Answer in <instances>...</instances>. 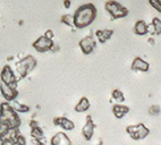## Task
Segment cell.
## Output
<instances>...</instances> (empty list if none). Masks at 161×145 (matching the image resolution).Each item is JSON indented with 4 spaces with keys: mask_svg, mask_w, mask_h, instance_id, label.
I'll use <instances>...</instances> for the list:
<instances>
[{
    "mask_svg": "<svg viewBox=\"0 0 161 145\" xmlns=\"http://www.w3.org/2000/svg\"><path fill=\"white\" fill-rule=\"evenodd\" d=\"M73 16H74V27L85 29L90 26L97 17V8L92 3H85L78 7Z\"/></svg>",
    "mask_w": 161,
    "mask_h": 145,
    "instance_id": "6da1fadb",
    "label": "cell"
},
{
    "mask_svg": "<svg viewBox=\"0 0 161 145\" xmlns=\"http://www.w3.org/2000/svg\"><path fill=\"white\" fill-rule=\"evenodd\" d=\"M0 122L8 126L10 131L18 129L20 126L19 116L8 102H3L0 105Z\"/></svg>",
    "mask_w": 161,
    "mask_h": 145,
    "instance_id": "7a4b0ae2",
    "label": "cell"
},
{
    "mask_svg": "<svg viewBox=\"0 0 161 145\" xmlns=\"http://www.w3.org/2000/svg\"><path fill=\"white\" fill-rule=\"evenodd\" d=\"M36 66V59L33 56H26L25 58L19 60L16 64V72L19 78H24L29 75Z\"/></svg>",
    "mask_w": 161,
    "mask_h": 145,
    "instance_id": "3957f363",
    "label": "cell"
},
{
    "mask_svg": "<svg viewBox=\"0 0 161 145\" xmlns=\"http://www.w3.org/2000/svg\"><path fill=\"white\" fill-rule=\"evenodd\" d=\"M126 132L134 141H141V139L147 138L150 134L149 128H147V126H144L143 124L127 126Z\"/></svg>",
    "mask_w": 161,
    "mask_h": 145,
    "instance_id": "277c9868",
    "label": "cell"
},
{
    "mask_svg": "<svg viewBox=\"0 0 161 145\" xmlns=\"http://www.w3.org/2000/svg\"><path fill=\"white\" fill-rule=\"evenodd\" d=\"M106 9L107 12L111 15L112 18H123L128 15V10L126 7L121 6L120 3H118L117 1H114V0L107 1Z\"/></svg>",
    "mask_w": 161,
    "mask_h": 145,
    "instance_id": "5b68a950",
    "label": "cell"
},
{
    "mask_svg": "<svg viewBox=\"0 0 161 145\" xmlns=\"http://www.w3.org/2000/svg\"><path fill=\"white\" fill-rule=\"evenodd\" d=\"M0 78H1V83L3 84L9 85L13 87H17V76L15 74L14 70L10 68V66L6 65L3 67L1 72H0Z\"/></svg>",
    "mask_w": 161,
    "mask_h": 145,
    "instance_id": "8992f818",
    "label": "cell"
},
{
    "mask_svg": "<svg viewBox=\"0 0 161 145\" xmlns=\"http://www.w3.org/2000/svg\"><path fill=\"white\" fill-rule=\"evenodd\" d=\"M53 46H55L53 40H50V39L46 38L44 35L40 36L36 41L33 42V48L36 50L37 52H47V51L51 50Z\"/></svg>",
    "mask_w": 161,
    "mask_h": 145,
    "instance_id": "52a82bcc",
    "label": "cell"
},
{
    "mask_svg": "<svg viewBox=\"0 0 161 145\" xmlns=\"http://www.w3.org/2000/svg\"><path fill=\"white\" fill-rule=\"evenodd\" d=\"M97 46V42H95L94 38L89 35V36H85L84 39L80 41V48L82 50V52L84 55H90V53L93 52V50L95 49Z\"/></svg>",
    "mask_w": 161,
    "mask_h": 145,
    "instance_id": "ba28073f",
    "label": "cell"
},
{
    "mask_svg": "<svg viewBox=\"0 0 161 145\" xmlns=\"http://www.w3.org/2000/svg\"><path fill=\"white\" fill-rule=\"evenodd\" d=\"M1 94H3V99L6 100V102H12L16 100L18 95V91L16 87L9 86V85L1 83Z\"/></svg>",
    "mask_w": 161,
    "mask_h": 145,
    "instance_id": "9c48e42d",
    "label": "cell"
},
{
    "mask_svg": "<svg viewBox=\"0 0 161 145\" xmlns=\"http://www.w3.org/2000/svg\"><path fill=\"white\" fill-rule=\"evenodd\" d=\"M94 129H95V124L93 122L92 118L90 116L86 117V122H85V125L83 126L82 128V135L83 137L86 141H91L94 135Z\"/></svg>",
    "mask_w": 161,
    "mask_h": 145,
    "instance_id": "30bf717a",
    "label": "cell"
},
{
    "mask_svg": "<svg viewBox=\"0 0 161 145\" xmlns=\"http://www.w3.org/2000/svg\"><path fill=\"white\" fill-rule=\"evenodd\" d=\"M53 124L56 126H59L64 129V131L69 132V131H73L75 128V124L72 121V120H69L68 118L66 117H57V118L53 119Z\"/></svg>",
    "mask_w": 161,
    "mask_h": 145,
    "instance_id": "8fae6325",
    "label": "cell"
},
{
    "mask_svg": "<svg viewBox=\"0 0 161 145\" xmlns=\"http://www.w3.org/2000/svg\"><path fill=\"white\" fill-rule=\"evenodd\" d=\"M51 145H72V141L65 133L59 132L51 137Z\"/></svg>",
    "mask_w": 161,
    "mask_h": 145,
    "instance_id": "7c38bea8",
    "label": "cell"
},
{
    "mask_svg": "<svg viewBox=\"0 0 161 145\" xmlns=\"http://www.w3.org/2000/svg\"><path fill=\"white\" fill-rule=\"evenodd\" d=\"M150 68V65L147 61L143 60L140 57H136L134 58L132 62V70L134 72H147Z\"/></svg>",
    "mask_w": 161,
    "mask_h": 145,
    "instance_id": "4fadbf2b",
    "label": "cell"
},
{
    "mask_svg": "<svg viewBox=\"0 0 161 145\" xmlns=\"http://www.w3.org/2000/svg\"><path fill=\"white\" fill-rule=\"evenodd\" d=\"M128 112H130V108L124 105H120V103H116V105L112 107V113H114V116L118 119H121Z\"/></svg>",
    "mask_w": 161,
    "mask_h": 145,
    "instance_id": "5bb4252c",
    "label": "cell"
},
{
    "mask_svg": "<svg viewBox=\"0 0 161 145\" xmlns=\"http://www.w3.org/2000/svg\"><path fill=\"white\" fill-rule=\"evenodd\" d=\"M114 34V31L112 30H100V31H97L95 32V36L98 39V41L100 43H104L107 41L109 40L110 38Z\"/></svg>",
    "mask_w": 161,
    "mask_h": 145,
    "instance_id": "9a60e30c",
    "label": "cell"
},
{
    "mask_svg": "<svg viewBox=\"0 0 161 145\" xmlns=\"http://www.w3.org/2000/svg\"><path fill=\"white\" fill-rule=\"evenodd\" d=\"M90 107H91V103H90L89 99L85 98V96H83V98L78 101L77 105H75V111H76V112H86L90 109Z\"/></svg>",
    "mask_w": 161,
    "mask_h": 145,
    "instance_id": "2e32d148",
    "label": "cell"
},
{
    "mask_svg": "<svg viewBox=\"0 0 161 145\" xmlns=\"http://www.w3.org/2000/svg\"><path fill=\"white\" fill-rule=\"evenodd\" d=\"M134 33L136 35L147 34V24L144 20H137L134 25Z\"/></svg>",
    "mask_w": 161,
    "mask_h": 145,
    "instance_id": "e0dca14e",
    "label": "cell"
},
{
    "mask_svg": "<svg viewBox=\"0 0 161 145\" xmlns=\"http://www.w3.org/2000/svg\"><path fill=\"white\" fill-rule=\"evenodd\" d=\"M31 136L33 139H39V141H44V133L40 126H35L31 128Z\"/></svg>",
    "mask_w": 161,
    "mask_h": 145,
    "instance_id": "ac0fdd59",
    "label": "cell"
},
{
    "mask_svg": "<svg viewBox=\"0 0 161 145\" xmlns=\"http://www.w3.org/2000/svg\"><path fill=\"white\" fill-rule=\"evenodd\" d=\"M13 102H14V103L12 105V107L17 113H25V112H27V111H30L29 105L19 103V102H17V101H13Z\"/></svg>",
    "mask_w": 161,
    "mask_h": 145,
    "instance_id": "d6986e66",
    "label": "cell"
},
{
    "mask_svg": "<svg viewBox=\"0 0 161 145\" xmlns=\"http://www.w3.org/2000/svg\"><path fill=\"white\" fill-rule=\"evenodd\" d=\"M111 96H112V99L115 100L117 103H121V102L125 101L124 93L121 92L120 90H114V91H112V93H111Z\"/></svg>",
    "mask_w": 161,
    "mask_h": 145,
    "instance_id": "ffe728a7",
    "label": "cell"
},
{
    "mask_svg": "<svg viewBox=\"0 0 161 145\" xmlns=\"http://www.w3.org/2000/svg\"><path fill=\"white\" fill-rule=\"evenodd\" d=\"M9 133H10V129L8 128V126L0 122V141H3V138L8 137Z\"/></svg>",
    "mask_w": 161,
    "mask_h": 145,
    "instance_id": "44dd1931",
    "label": "cell"
},
{
    "mask_svg": "<svg viewBox=\"0 0 161 145\" xmlns=\"http://www.w3.org/2000/svg\"><path fill=\"white\" fill-rule=\"evenodd\" d=\"M61 23L66 24L67 26H74V16L70 14L64 15L61 17Z\"/></svg>",
    "mask_w": 161,
    "mask_h": 145,
    "instance_id": "7402d4cb",
    "label": "cell"
},
{
    "mask_svg": "<svg viewBox=\"0 0 161 145\" xmlns=\"http://www.w3.org/2000/svg\"><path fill=\"white\" fill-rule=\"evenodd\" d=\"M151 24L153 25V29H154V34H157V35L161 34V19L160 18L154 17Z\"/></svg>",
    "mask_w": 161,
    "mask_h": 145,
    "instance_id": "603a6c76",
    "label": "cell"
},
{
    "mask_svg": "<svg viewBox=\"0 0 161 145\" xmlns=\"http://www.w3.org/2000/svg\"><path fill=\"white\" fill-rule=\"evenodd\" d=\"M13 145H26V138L22 134H18L17 136L13 139Z\"/></svg>",
    "mask_w": 161,
    "mask_h": 145,
    "instance_id": "cb8c5ba5",
    "label": "cell"
},
{
    "mask_svg": "<svg viewBox=\"0 0 161 145\" xmlns=\"http://www.w3.org/2000/svg\"><path fill=\"white\" fill-rule=\"evenodd\" d=\"M160 112H161V108L157 105H151L149 108V113L151 116H158V115H160Z\"/></svg>",
    "mask_w": 161,
    "mask_h": 145,
    "instance_id": "d4e9b609",
    "label": "cell"
},
{
    "mask_svg": "<svg viewBox=\"0 0 161 145\" xmlns=\"http://www.w3.org/2000/svg\"><path fill=\"white\" fill-rule=\"evenodd\" d=\"M150 5L158 13H161V0H149Z\"/></svg>",
    "mask_w": 161,
    "mask_h": 145,
    "instance_id": "484cf974",
    "label": "cell"
},
{
    "mask_svg": "<svg viewBox=\"0 0 161 145\" xmlns=\"http://www.w3.org/2000/svg\"><path fill=\"white\" fill-rule=\"evenodd\" d=\"M0 145H13V139L9 138V137H6L3 141H0Z\"/></svg>",
    "mask_w": 161,
    "mask_h": 145,
    "instance_id": "4316f807",
    "label": "cell"
},
{
    "mask_svg": "<svg viewBox=\"0 0 161 145\" xmlns=\"http://www.w3.org/2000/svg\"><path fill=\"white\" fill-rule=\"evenodd\" d=\"M44 36L48 39H50V40H52L53 39V32H52L51 30H48L46 33H44Z\"/></svg>",
    "mask_w": 161,
    "mask_h": 145,
    "instance_id": "83f0119b",
    "label": "cell"
},
{
    "mask_svg": "<svg viewBox=\"0 0 161 145\" xmlns=\"http://www.w3.org/2000/svg\"><path fill=\"white\" fill-rule=\"evenodd\" d=\"M32 145H44V142L43 141H39V139H33Z\"/></svg>",
    "mask_w": 161,
    "mask_h": 145,
    "instance_id": "f1b7e54d",
    "label": "cell"
},
{
    "mask_svg": "<svg viewBox=\"0 0 161 145\" xmlns=\"http://www.w3.org/2000/svg\"><path fill=\"white\" fill-rule=\"evenodd\" d=\"M70 5H72L70 0H64V6H65V8H69Z\"/></svg>",
    "mask_w": 161,
    "mask_h": 145,
    "instance_id": "f546056e",
    "label": "cell"
},
{
    "mask_svg": "<svg viewBox=\"0 0 161 145\" xmlns=\"http://www.w3.org/2000/svg\"><path fill=\"white\" fill-rule=\"evenodd\" d=\"M0 93H1V83H0Z\"/></svg>",
    "mask_w": 161,
    "mask_h": 145,
    "instance_id": "4dcf8cb0",
    "label": "cell"
},
{
    "mask_svg": "<svg viewBox=\"0 0 161 145\" xmlns=\"http://www.w3.org/2000/svg\"><path fill=\"white\" fill-rule=\"evenodd\" d=\"M99 145H102V142H100V143H99Z\"/></svg>",
    "mask_w": 161,
    "mask_h": 145,
    "instance_id": "1f68e13d",
    "label": "cell"
}]
</instances>
